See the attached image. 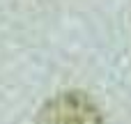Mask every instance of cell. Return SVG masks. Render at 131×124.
Here are the masks:
<instances>
[{
	"mask_svg": "<svg viewBox=\"0 0 131 124\" xmlns=\"http://www.w3.org/2000/svg\"><path fill=\"white\" fill-rule=\"evenodd\" d=\"M104 115L97 101L81 92L67 90L51 97L37 113L35 124H101Z\"/></svg>",
	"mask_w": 131,
	"mask_h": 124,
	"instance_id": "1",
	"label": "cell"
}]
</instances>
